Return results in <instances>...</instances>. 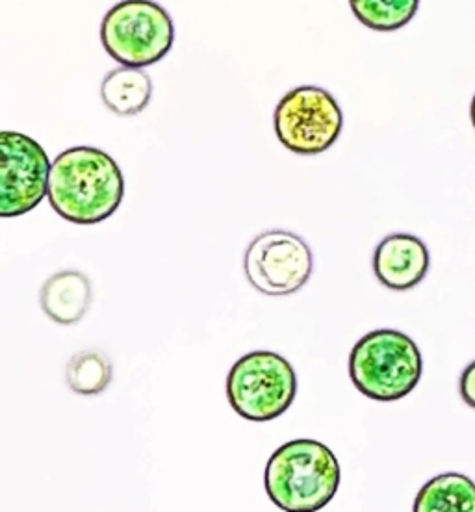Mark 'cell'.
I'll return each instance as SVG.
<instances>
[{
  "label": "cell",
  "mask_w": 475,
  "mask_h": 512,
  "mask_svg": "<svg viewBox=\"0 0 475 512\" xmlns=\"http://www.w3.org/2000/svg\"><path fill=\"white\" fill-rule=\"evenodd\" d=\"M360 23L377 32H394L409 25L420 8V0H349Z\"/></svg>",
  "instance_id": "cell-13"
},
{
  "label": "cell",
  "mask_w": 475,
  "mask_h": 512,
  "mask_svg": "<svg viewBox=\"0 0 475 512\" xmlns=\"http://www.w3.org/2000/svg\"><path fill=\"white\" fill-rule=\"evenodd\" d=\"M470 117H472V125L475 128V95L474 99H472V106H470Z\"/></svg>",
  "instance_id": "cell-16"
},
{
  "label": "cell",
  "mask_w": 475,
  "mask_h": 512,
  "mask_svg": "<svg viewBox=\"0 0 475 512\" xmlns=\"http://www.w3.org/2000/svg\"><path fill=\"white\" fill-rule=\"evenodd\" d=\"M277 140L296 154L325 153L340 138L344 114L333 95L318 86L290 90L273 116Z\"/></svg>",
  "instance_id": "cell-6"
},
{
  "label": "cell",
  "mask_w": 475,
  "mask_h": 512,
  "mask_svg": "<svg viewBox=\"0 0 475 512\" xmlns=\"http://www.w3.org/2000/svg\"><path fill=\"white\" fill-rule=\"evenodd\" d=\"M47 197L65 221L95 225L116 214L125 197V179L110 154L71 147L52 162Z\"/></svg>",
  "instance_id": "cell-1"
},
{
  "label": "cell",
  "mask_w": 475,
  "mask_h": 512,
  "mask_svg": "<svg viewBox=\"0 0 475 512\" xmlns=\"http://www.w3.org/2000/svg\"><path fill=\"white\" fill-rule=\"evenodd\" d=\"M244 271L260 294L292 295L312 277L314 255L309 244L294 232H262L245 249Z\"/></svg>",
  "instance_id": "cell-7"
},
{
  "label": "cell",
  "mask_w": 475,
  "mask_h": 512,
  "mask_svg": "<svg viewBox=\"0 0 475 512\" xmlns=\"http://www.w3.org/2000/svg\"><path fill=\"white\" fill-rule=\"evenodd\" d=\"M431 256L427 245L412 234H390L373 253V273L386 288L405 292L427 277Z\"/></svg>",
  "instance_id": "cell-9"
},
{
  "label": "cell",
  "mask_w": 475,
  "mask_h": 512,
  "mask_svg": "<svg viewBox=\"0 0 475 512\" xmlns=\"http://www.w3.org/2000/svg\"><path fill=\"white\" fill-rule=\"evenodd\" d=\"M414 512H475V483L463 474H442L418 492Z\"/></svg>",
  "instance_id": "cell-12"
},
{
  "label": "cell",
  "mask_w": 475,
  "mask_h": 512,
  "mask_svg": "<svg viewBox=\"0 0 475 512\" xmlns=\"http://www.w3.org/2000/svg\"><path fill=\"white\" fill-rule=\"evenodd\" d=\"M41 310L58 325H75L91 305V282L82 271L67 269L52 275L39 294Z\"/></svg>",
  "instance_id": "cell-10"
},
{
  "label": "cell",
  "mask_w": 475,
  "mask_h": 512,
  "mask_svg": "<svg viewBox=\"0 0 475 512\" xmlns=\"http://www.w3.org/2000/svg\"><path fill=\"white\" fill-rule=\"evenodd\" d=\"M112 362L99 351H82L69 360L65 370L67 386L80 396H97L112 381Z\"/></svg>",
  "instance_id": "cell-14"
},
{
  "label": "cell",
  "mask_w": 475,
  "mask_h": 512,
  "mask_svg": "<svg viewBox=\"0 0 475 512\" xmlns=\"http://www.w3.org/2000/svg\"><path fill=\"white\" fill-rule=\"evenodd\" d=\"M340 464L316 440H294L271 455L264 485L281 511L314 512L329 505L340 487Z\"/></svg>",
  "instance_id": "cell-2"
},
{
  "label": "cell",
  "mask_w": 475,
  "mask_h": 512,
  "mask_svg": "<svg viewBox=\"0 0 475 512\" xmlns=\"http://www.w3.org/2000/svg\"><path fill=\"white\" fill-rule=\"evenodd\" d=\"M459 390H461V397H463L464 403L468 407L475 409V360L472 364L466 366V370L461 375Z\"/></svg>",
  "instance_id": "cell-15"
},
{
  "label": "cell",
  "mask_w": 475,
  "mask_h": 512,
  "mask_svg": "<svg viewBox=\"0 0 475 512\" xmlns=\"http://www.w3.org/2000/svg\"><path fill=\"white\" fill-rule=\"evenodd\" d=\"M297 396V375L288 360L271 351H253L238 360L227 377L232 409L249 422L283 416Z\"/></svg>",
  "instance_id": "cell-5"
},
{
  "label": "cell",
  "mask_w": 475,
  "mask_h": 512,
  "mask_svg": "<svg viewBox=\"0 0 475 512\" xmlns=\"http://www.w3.org/2000/svg\"><path fill=\"white\" fill-rule=\"evenodd\" d=\"M0 216L28 214L49 193L51 160L38 141L21 132L0 134Z\"/></svg>",
  "instance_id": "cell-8"
},
{
  "label": "cell",
  "mask_w": 475,
  "mask_h": 512,
  "mask_svg": "<svg viewBox=\"0 0 475 512\" xmlns=\"http://www.w3.org/2000/svg\"><path fill=\"white\" fill-rule=\"evenodd\" d=\"M101 41L117 64L142 69L171 51L175 25L153 0H121L104 15Z\"/></svg>",
  "instance_id": "cell-4"
},
{
  "label": "cell",
  "mask_w": 475,
  "mask_h": 512,
  "mask_svg": "<svg viewBox=\"0 0 475 512\" xmlns=\"http://www.w3.org/2000/svg\"><path fill=\"white\" fill-rule=\"evenodd\" d=\"M424 373V360L414 340L394 329L362 336L349 355V377L360 394L373 401L409 396Z\"/></svg>",
  "instance_id": "cell-3"
},
{
  "label": "cell",
  "mask_w": 475,
  "mask_h": 512,
  "mask_svg": "<svg viewBox=\"0 0 475 512\" xmlns=\"http://www.w3.org/2000/svg\"><path fill=\"white\" fill-rule=\"evenodd\" d=\"M153 97V82L138 67H117L110 71L101 86V99L117 116H136L143 112Z\"/></svg>",
  "instance_id": "cell-11"
}]
</instances>
